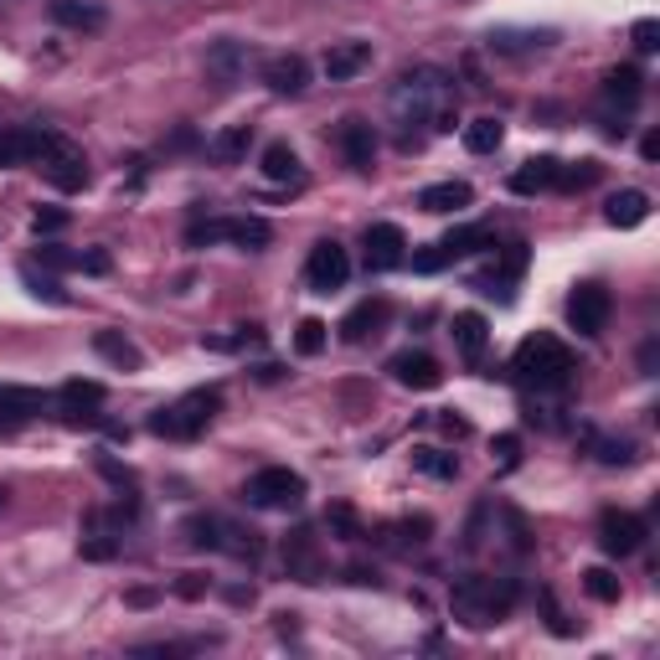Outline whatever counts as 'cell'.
<instances>
[{"label": "cell", "mask_w": 660, "mask_h": 660, "mask_svg": "<svg viewBox=\"0 0 660 660\" xmlns=\"http://www.w3.org/2000/svg\"><path fill=\"white\" fill-rule=\"evenodd\" d=\"M94 351L103 356V362H114V367H124V371H139V367H145V356H139V346L130 341V335H119V330H98V335H94Z\"/></svg>", "instance_id": "25"}, {"label": "cell", "mask_w": 660, "mask_h": 660, "mask_svg": "<svg viewBox=\"0 0 660 660\" xmlns=\"http://www.w3.org/2000/svg\"><path fill=\"white\" fill-rule=\"evenodd\" d=\"M449 335H454V346H460L465 362H480V356H486V341H490V326H486V315L465 310V315H454Z\"/></svg>", "instance_id": "22"}, {"label": "cell", "mask_w": 660, "mask_h": 660, "mask_svg": "<svg viewBox=\"0 0 660 660\" xmlns=\"http://www.w3.org/2000/svg\"><path fill=\"white\" fill-rule=\"evenodd\" d=\"M258 171H264V181H273V186H300V181H305V166H300V156H294L284 139L264 145V156H258Z\"/></svg>", "instance_id": "19"}, {"label": "cell", "mask_w": 660, "mask_h": 660, "mask_svg": "<svg viewBox=\"0 0 660 660\" xmlns=\"http://www.w3.org/2000/svg\"><path fill=\"white\" fill-rule=\"evenodd\" d=\"M371 68V41H335L326 52V78L330 83H346L356 73H367Z\"/></svg>", "instance_id": "18"}, {"label": "cell", "mask_w": 660, "mask_h": 660, "mask_svg": "<svg viewBox=\"0 0 660 660\" xmlns=\"http://www.w3.org/2000/svg\"><path fill=\"white\" fill-rule=\"evenodd\" d=\"M645 94V78H640V68H614L609 78H603V98L609 103H624V109H635Z\"/></svg>", "instance_id": "31"}, {"label": "cell", "mask_w": 660, "mask_h": 660, "mask_svg": "<svg viewBox=\"0 0 660 660\" xmlns=\"http://www.w3.org/2000/svg\"><path fill=\"white\" fill-rule=\"evenodd\" d=\"M511 371H516V382H526V388L558 392V388H567V382H573L578 362H573V351H567L558 335L537 330V335H526L522 346H516V356H511Z\"/></svg>", "instance_id": "2"}, {"label": "cell", "mask_w": 660, "mask_h": 660, "mask_svg": "<svg viewBox=\"0 0 660 660\" xmlns=\"http://www.w3.org/2000/svg\"><path fill=\"white\" fill-rule=\"evenodd\" d=\"M444 264H449V258H444V248H439V243H433L428 253H413V269H418V273H439Z\"/></svg>", "instance_id": "43"}, {"label": "cell", "mask_w": 660, "mask_h": 660, "mask_svg": "<svg viewBox=\"0 0 660 660\" xmlns=\"http://www.w3.org/2000/svg\"><path fill=\"white\" fill-rule=\"evenodd\" d=\"M68 269H78V273H109V269H114V258H109L103 248H83V253H73V264H68Z\"/></svg>", "instance_id": "39"}, {"label": "cell", "mask_w": 660, "mask_h": 660, "mask_svg": "<svg viewBox=\"0 0 660 660\" xmlns=\"http://www.w3.org/2000/svg\"><path fill=\"white\" fill-rule=\"evenodd\" d=\"M346 279H351V253L335 237H320L310 248V258H305V284L315 294H330V290H346Z\"/></svg>", "instance_id": "6"}, {"label": "cell", "mask_w": 660, "mask_h": 660, "mask_svg": "<svg viewBox=\"0 0 660 660\" xmlns=\"http://www.w3.org/2000/svg\"><path fill=\"white\" fill-rule=\"evenodd\" d=\"M469 201H475V186L469 181H433L418 192V207L433 217H449V212H465Z\"/></svg>", "instance_id": "17"}, {"label": "cell", "mask_w": 660, "mask_h": 660, "mask_svg": "<svg viewBox=\"0 0 660 660\" xmlns=\"http://www.w3.org/2000/svg\"><path fill=\"white\" fill-rule=\"evenodd\" d=\"M248 145H253V124H228V130H217L212 135V160H222V166H233V160L248 156Z\"/></svg>", "instance_id": "29"}, {"label": "cell", "mask_w": 660, "mask_h": 660, "mask_svg": "<svg viewBox=\"0 0 660 660\" xmlns=\"http://www.w3.org/2000/svg\"><path fill=\"white\" fill-rule=\"evenodd\" d=\"M583 588H588V599L620 603V578H614L609 567H588V573H583Z\"/></svg>", "instance_id": "37"}, {"label": "cell", "mask_w": 660, "mask_h": 660, "mask_svg": "<svg viewBox=\"0 0 660 660\" xmlns=\"http://www.w3.org/2000/svg\"><path fill=\"white\" fill-rule=\"evenodd\" d=\"M388 371L413 392H433L439 382H444V371H439V362H433L428 351H398V356L388 362Z\"/></svg>", "instance_id": "13"}, {"label": "cell", "mask_w": 660, "mask_h": 660, "mask_svg": "<svg viewBox=\"0 0 660 660\" xmlns=\"http://www.w3.org/2000/svg\"><path fill=\"white\" fill-rule=\"evenodd\" d=\"M656 362H660V346H656V341H645V346H640V371H645V377H656Z\"/></svg>", "instance_id": "45"}, {"label": "cell", "mask_w": 660, "mask_h": 660, "mask_svg": "<svg viewBox=\"0 0 660 660\" xmlns=\"http://www.w3.org/2000/svg\"><path fill=\"white\" fill-rule=\"evenodd\" d=\"M284 567H290V573H294L300 583H320L326 563H320V542H315L310 526L290 531V542H284Z\"/></svg>", "instance_id": "15"}, {"label": "cell", "mask_w": 660, "mask_h": 660, "mask_svg": "<svg viewBox=\"0 0 660 660\" xmlns=\"http://www.w3.org/2000/svg\"><path fill=\"white\" fill-rule=\"evenodd\" d=\"M454 614L469 624V630H486V624L505 620L511 614V603H516V583L511 578H486V573H465V578L454 583Z\"/></svg>", "instance_id": "3"}, {"label": "cell", "mask_w": 660, "mask_h": 660, "mask_svg": "<svg viewBox=\"0 0 660 660\" xmlns=\"http://www.w3.org/2000/svg\"><path fill=\"white\" fill-rule=\"evenodd\" d=\"M32 228H37V237H47V233H62V228H68V212H62V207H41V212H37V222H32Z\"/></svg>", "instance_id": "41"}, {"label": "cell", "mask_w": 660, "mask_h": 660, "mask_svg": "<svg viewBox=\"0 0 660 660\" xmlns=\"http://www.w3.org/2000/svg\"><path fill=\"white\" fill-rule=\"evenodd\" d=\"M516 460H522V439H516V433H501V439H496V465L516 469Z\"/></svg>", "instance_id": "40"}, {"label": "cell", "mask_w": 660, "mask_h": 660, "mask_svg": "<svg viewBox=\"0 0 660 660\" xmlns=\"http://www.w3.org/2000/svg\"><path fill=\"white\" fill-rule=\"evenodd\" d=\"M335 145H341V156H346L351 171H371V160H377V130H371L367 119H341Z\"/></svg>", "instance_id": "14"}, {"label": "cell", "mask_w": 660, "mask_h": 660, "mask_svg": "<svg viewBox=\"0 0 660 660\" xmlns=\"http://www.w3.org/2000/svg\"><path fill=\"white\" fill-rule=\"evenodd\" d=\"M41 408H47V392H37V388H0V428L32 424Z\"/></svg>", "instance_id": "21"}, {"label": "cell", "mask_w": 660, "mask_h": 660, "mask_svg": "<svg viewBox=\"0 0 660 660\" xmlns=\"http://www.w3.org/2000/svg\"><path fill=\"white\" fill-rule=\"evenodd\" d=\"M640 542H645L640 516H630V511H603L599 516V547L609 558H630V552H640Z\"/></svg>", "instance_id": "12"}, {"label": "cell", "mask_w": 660, "mask_h": 660, "mask_svg": "<svg viewBox=\"0 0 660 660\" xmlns=\"http://www.w3.org/2000/svg\"><path fill=\"white\" fill-rule=\"evenodd\" d=\"M52 130H37V124H16V130H0V171H21V166H37L52 145Z\"/></svg>", "instance_id": "8"}, {"label": "cell", "mask_w": 660, "mask_h": 660, "mask_svg": "<svg viewBox=\"0 0 660 660\" xmlns=\"http://www.w3.org/2000/svg\"><path fill=\"white\" fill-rule=\"evenodd\" d=\"M21 284L37 294V300H47V305H68V290H62L52 273H37L32 264H21Z\"/></svg>", "instance_id": "35"}, {"label": "cell", "mask_w": 660, "mask_h": 660, "mask_svg": "<svg viewBox=\"0 0 660 660\" xmlns=\"http://www.w3.org/2000/svg\"><path fill=\"white\" fill-rule=\"evenodd\" d=\"M609 310H614V300H609L603 284H578V290L567 294V326L578 330V335H603Z\"/></svg>", "instance_id": "9"}, {"label": "cell", "mask_w": 660, "mask_h": 660, "mask_svg": "<svg viewBox=\"0 0 660 660\" xmlns=\"http://www.w3.org/2000/svg\"><path fill=\"white\" fill-rule=\"evenodd\" d=\"M258 78H264V88L279 98H294L310 88V62L300 58V52H279V58H269L264 68H258Z\"/></svg>", "instance_id": "10"}, {"label": "cell", "mask_w": 660, "mask_h": 660, "mask_svg": "<svg viewBox=\"0 0 660 660\" xmlns=\"http://www.w3.org/2000/svg\"><path fill=\"white\" fill-rule=\"evenodd\" d=\"M41 175H47L58 192H83V186H88V156H83L73 139H52L47 156H41Z\"/></svg>", "instance_id": "7"}, {"label": "cell", "mask_w": 660, "mask_h": 660, "mask_svg": "<svg viewBox=\"0 0 660 660\" xmlns=\"http://www.w3.org/2000/svg\"><path fill=\"white\" fill-rule=\"evenodd\" d=\"M243 501L258 505V511H294V505L305 501V475H294L284 465L258 469L248 486H243Z\"/></svg>", "instance_id": "5"}, {"label": "cell", "mask_w": 660, "mask_h": 660, "mask_svg": "<svg viewBox=\"0 0 660 660\" xmlns=\"http://www.w3.org/2000/svg\"><path fill=\"white\" fill-rule=\"evenodd\" d=\"M58 408H62V418H73V424L98 418L94 408H103V382H83V377L62 382V388H58Z\"/></svg>", "instance_id": "16"}, {"label": "cell", "mask_w": 660, "mask_h": 660, "mask_svg": "<svg viewBox=\"0 0 660 660\" xmlns=\"http://www.w3.org/2000/svg\"><path fill=\"white\" fill-rule=\"evenodd\" d=\"M388 315H392V305L388 300H362L356 310L341 320V341H351V346H362L367 335H377V330L388 326Z\"/></svg>", "instance_id": "20"}, {"label": "cell", "mask_w": 660, "mask_h": 660, "mask_svg": "<svg viewBox=\"0 0 660 660\" xmlns=\"http://www.w3.org/2000/svg\"><path fill=\"white\" fill-rule=\"evenodd\" d=\"M640 156L645 160H660V135H645L640 139Z\"/></svg>", "instance_id": "47"}, {"label": "cell", "mask_w": 660, "mask_h": 660, "mask_svg": "<svg viewBox=\"0 0 660 660\" xmlns=\"http://www.w3.org/2000/svg\"><path fill=\"white\" fill-rule=\"evenodd\" d=\"M217 408H222V392L196 388V392H186L181 403H171V408L150 413V433H160V439H196L201 428L212 424Z\"/></svg>", "instance_id": "4"}, {"label": "cell", "mask_w": 660, "mask_h": 660, "mask_svg": "<svg viewBox=\"0 0 660 660\" xmlns=\"http://www.w3.org/2000/svg\"><path fill=\"white\" fill-rule=\"evenodd\" d=\"M52 21L58 26H73V32H103L109 11L98 0H52Z\"/></svg>", "instance_id": "23"}, {"label": "cell", "mask_w": 660, "mask_h": 660, "mask_svg": "<svg viewBox=\"0 0 660 660\" xmlns=\"http://www.w3.org/2000/svg\"><path fill=\"white\" fill-rule=\"evenodd\" d=\"M408 460L418 475H428V480H454V475H460V460L444 454V449H413Z\"/></svg>", "instance_id": "34"}, {"label": "cell", "mask_w": 660, "mask_h": 660, "mask_svg": "<svg viewBox=\"0 0 660 660\" xmlns=\"http://www.w3.org/2000/svg\"><path fill=\"white\" fill-rule=\"evenodd\" d=\"M635 47H640V52H656V47H660V26H656V21H635Z\"/></svg>", "instance_id": "44"}, {"label": "cell", "mask_w": 660, "mask_h": 660, "mask_svg": "<svg viewBox=\"0 0 660 660\" xmlns=\"http://www.w3.org/2000/svg\"><path fill=\"white\" fill-rule=\"evenodd\" d=\"M496 243V233H490L486 222H469V228H454V233L439 243L444 248V258L454 264V258H465V253H480V248H490Z\"/></svg>", "instance_id": "28"}, {"label": "cell", "mask_w": 660, "mask_h": 660, "mask_svg": "<svg viewBox=\"0 0 660 660\" xmlns=\"http://www.w3.org/2000/svg\"><path fill=\"white\" fill-rule=\"evenodd\" d=\"M181 594H186V599H196V594H201V578H196V573H186V583H181Z\"/></svg>", "instance_id": "48"}, {"label": "cell", "mask_w": 660, "mask_h": 660, "mask_svg": "<svg viewBox=\"0 0 660 660\" xmlns=\"http://www.w3.org/2000/svg\"><path fill=\"white\" fill-rule=\"evenodd\" d=\"M398 264H408V237L398 222H371L367 228V269L371 273H388Z\"/></svg>", "instance_id": "11"}, {"label": "cell", "mask_w": 660, "mask_h": 660, "mask_svg": "<svg viewBox=\"0 0 660 660\" xmlns=\"http://www.w3.org/2000/svg\"><path fill=\"white\" fill-rule=\"evenodd\" d=\"M599 181V160H578V166H563L558 160V186L563 192H583V186H594Z\"/></svg>", "instance_id": "38"}, {"label": "cell", "mask_w": 660, "mask_h": 660, "mask_svg": "<svg viewBox=\"0 0 660 660\" xmlns=\"http://www.w3.org/2000/svg\"><path fill=\"white\" fill-rule=\"evenodd\" d=\"M330 526H335V531H341V537H362V526H356V516H351L346 505H330V516H326Z\"/></svg>", "instance_id": "42"}, {"label": "cell", "mask_w": 660, "mask_h": 660, "mask_svg": "<svg viewBox=\"0 0 660 660\" xmlns=\"http://www.w3.org/2000/svg\"><path fill=\"white\" fill-rule=\"evenodd\" d=\"M603 217H609L614 228H640L645 217H650V196L645 192H614L609 196V207H603Z\"/></svg>", "instance_id": "26"}, {"label": "cell", "mask_w": 660, "mask_h": 660, "mask_svg": "<svg viewBox=\"0 0 660 660\" xmlns=\"http://www.w3.org/2000/svg\"><path fill=\"white\" fill-rule=\"evenodd\" d=\"M439 424H444V433H454V439H465V433H469V424H465V418H454V413H444Z\"/></svg>", "instance_id": "46"}, {"label": "cell", "mask_w": 660, "mask_h": 660, "mask_svg": "<svg viewBox=\"0 0 660 660\" xmlns=\"http://www.w3.org/2000/svg\"><path fill=\"white\" fill-rule=\"evenodd\" d=\"M388 103L398 114V124H428L433 135L460 124V114H454V78L444 68H408L403 78L392 83Z\"/></svg>", "instance_id": "1"}, {"label": "cell", "mask_w": 660, "mask_h": 660, "mask_svg": "<svg viewBox=\"0 0 660 660\" xmlns=\"http://www.w3.org/2000/svg\"><path fill=\"white\" fill-rule=\"evenodd\" d=\"M326 341H330V326L326 320H300V330H294V351H300V356H320V351H326Z\"/></svg>", "instance_id": "36"}, {"label": "cell", "mask_w": 660, "mask_h": 660, "mask_svg": "<svg viewBox=\"0 0 660 660\" xmlns=\"http://www.w3.org/2000/svg\"><path fill=\"white\" fill-rule=\"evenodd\" d=\"M222 237L237 243V248H269L273 228L264 222V217H222Z\"/></svg>", "instance_id": "27"}, {"label": "cell", "mask_w": 660, "mask_h": 660, "mask_svg": "<svg viewBox=\"0 0 660 660\" xmlns=\"http://www.w3.org/2000/svg\"><path fill=\"white\" fill-rule=\"evenodd\" d=\"M552 186H558V160L552 156H537L511 171V192L516 196H537V192H552Z\"/></svg>", "instance_id": "24"}, {"label": "cell", "mask_w": 660, "mask_h": 660, "mask_svg": "<svg viewBox=\"0 0 660 660\" xmlns=\"http://www.w3.org/2000/svg\"><path fill=\"white\" fill-rule=\"evenodd\" d=\"M583 444L594 449V460H599V465H635V460H640V449L630 444V439H599V433H583Z\"/></svg>", "instance_id": "33"}, {"label": "cell", "mask_w": 660, "mask_h": 660, "mask_svg": "<svg viewBox=\"0 0 660 660\" xmlns=\"http://www.w3.org/2000/svg\"><path fill=\"white\" fill-rule=\"evenodd\" d=\"M0 505H5V486H0Z\"/></svg>", "instance_id": "49"}, {"label": "cell", "mask_w": 660, "mask_h": 660, "mask_svg": "<svg viewBox=\"0 0 660 660\" xmlns=\"http://www.w3.org/2000/svg\"><path fill=\"white\" fill-rule=\"evenodd\" d=\"M243 62H248V52H243L237 41H217L212 52H207V73H212L217 83H233L237 73H243Z\"/></svg>", "instance_id": "32"}, {"label": "cell", "mask_w": 660, "mask_h": 660, "mask_svg": "<svg viewBox=\"0 0 660 660\" xmlns=\"http://www.w3.org/2000/svg\"><path fill=\"white\" fill-rule=\"evenodd\" d=\"M501 139H505V124L501 119H469L465 124V150L469 156H496L501 150Z\"/></svg>", "instance_id": "30"}]
</instances>
